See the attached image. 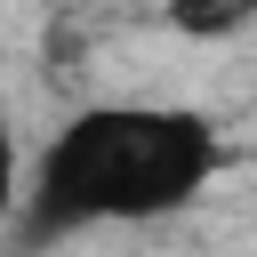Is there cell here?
Wrapping results in <instances>:
<instances>
[{"mask_svg":"<svg viewBox=\"0 0 257 257\" xmlns=\"http://www.w3.org/2000/svg\"><path fill=\"white\" fill-rule=\"evenodd\" d=\"M24 177H32V169H24V153H16V120H8V104H0V225L24 209Z\"/></svg>","mask_w":257,"mask_h":257,"instance_id":"3","label":"cell"},{"mask_svg":"<svg viewBox=\"0 0 257 257\" xmlns=\"http://www.w3.org/2000/svg\"><path fill=\"white\" fill-rule=\"evenodd\" d=\"M225 169V128L193 104H80L32 161L16 241H80L96 225H153L201 201Z\"/></svg>","mask_w":257,"mask_h":257,"instance_id":"1","label":"cell"},{"mask_svg":"<svg viewBox=\"0 0 257 257\" xmlns=\"http://www.w3.org/2000/svg\"><path fill=\"white\" fill-rule=\"evenodd\" d=\"M161 16L193 40H233V32L257 24V0H161Z\"/></svg>","mask_w":257,"mask_h":257,"instance_id":"2","label":"cell"}]
</instances>
